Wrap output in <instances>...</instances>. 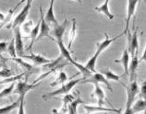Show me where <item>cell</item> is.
I'll use <instances>...</instances> for the list:
<instances>
[{
  "instance_id": "23",
  "label": "cell",
  "mask_w": 146,
  "mask_h": 114,
  "mask_svg": "<svg viewBox=\"0 0 146 114\" xmlns=\"http://www.w3.org/2000/svg\"><path fill=\"white\" fill-rule=\"evenodd\" d=\"M98 57H99V54L95 52V54L92 56L89 60H88V62H87L86 66H85L87 69H89L92 73H95V72H96L95 67H96V62H97Z\"/></svg>"
},
{
  "instance_id": "6",
  "label": "cell",
  "mask_w": 146,
  "mask_h": 114,
  "mask_svg": "<svg viewBox=\"0 0 146 114\" xmlns=\"http://www.w3.org/2000/svg\"><path fill=\"white\" fill-rule=\"evenodd\" d=\"M82 82L83 83V84H87V83H91V84H95V83H98L99 84V83H103L104 85H106L107 89H108L110 92H113V87L111 86L110 83L105 77V75L101 73H97V72L93 73L91 77H87L85 79H82Z\"/></svg>"
},
{
  "instance_id": "14",
  "label": "cell",
  "mask_w": 146,
  "mask_h": 114,
  "mask_svg": "<svg viewBox=\"0 0 146 114\" xmlns=\"http://www.w3.org/2000/svg\"><path fill=\"white\" fill-rule=\"evenodd\" d=\"M84 109H85L86 112L88 113H94V112H97V111H112V112H117L119 113L120 109H108L106 107H103V106H90V105H84L83 106Z\"/></svg>"
},
{
  "instance_id": "22",
  "label": "cell",
  "mask_w": 146,
  "mask_h": 114,
  "mask_svg": "<svg viewBox=\"0 0 146 114\" xmlns=\"http://www.w3.org/2000/svg\"><path fill=\"white\" fill-rule=\"evenodd\" d=\"M56 43H57V45H58V48H59L61 55H62L65 59H67L68 62H70V61L72 59V57L70 55V52H68V48L64 45L63 40L62 41H56Z\"/></svg>"
},
{
  "instance_id": "32",
  "label": "cell",
  "mask_w": 146,
  "mask_h": 114,
  "mask_svg": "<svg viewBox=\"0 0 146 114\" xmlns=\"http://www.w3.org/2000/svg\"><path fill=\"white\" fill-rule=\"evenodd\" d=\"M25 75V73H21L19 75H16V77H7L5 78L4 80H1L0 81V85H2V84H6V83H11V82H13V81H17L18 79H21L23 75Z\"/></svg>"
},
{
  "instance_id": "12",
  "label": "cell",
  "mask_w": 146,
  "mask_h": 114,
  "mask_svg": "<svg viewBox=\"0 0 146 114\" xmlns=\"http://www.w3.org/2000/svg\"><path fill=\"white\" fill-rule=\"evenodd\" d=\"M21 58L28 59L30 61H32L33 64H37V66H43V64H48V63H50L52 61L51 59H47V58H45V57L42 56V55L35 54H33V52H31L30 55H23Z\"/></svg>"
},
{
  "instance_id": "15",
  "label": "cell",
  "mask_w": 146,
  "mask_h": 114,
  "mask_svg": "<svg viewBox=\"0 0 146 114\" xmlns=\"http://www.w3.org/2000/svg\"><path fill=\"white\" fill-rule=\"evenodd\" d=\"M80 104H86L85 101H83L80 96V92L77 91V97L73 100L70 104L68 105V111L70 114H76L77 113V108Z\"/></svg>"
},
{
  "instance_id": "36",
  "label": "cell",
  "mask_w": 146,
  "mask_h": 114,
  "mask_svg": "<svg viewBox=\"0 0 146 114\" xmlns=\"http://www.w3.org/2000/svg\"><path fill=\"white\" fill-rule=\"evenodd\" d=\"M7 43H6V41H1L0 43V52H5L7 50Z\"/></svg>"
},
{
  "instance_id": "17",
  "label": "cell",
  "mask_w": 146,
  "mask_h": 114,
  "mask_svg": "<svg viewBox=\"0 0 146 114\" xmlns=\"http://www.w3.org/2000/svg\"><path fill=\"white\" fill-rule=\"evenodd\" d=\"M94 10L97 11V12H99V13L104 14L105 16H106L107 18H108V20H114V15L110 12V9H109V1L108 0H106L105 3H103L101 6L95 7Z\"/></svg>"
},
{
  "instance_id": "16",
  "label": "cell",
  "mask_w": 146,
  "mask_h": 114,
  "mask_svg": "<svg viewBox=\"0 0 146 114\" xmlns=\"http://www.w3.org/2000/svg\"><path fill=\"white\" fill-rule=\"evenodd\" d=\"M94 85V90L93 94H92V97H95L97 98V102H98V105L100 106H103L105 104V97L106 95L104 93V90L101 86H99L98 83H95Z\"/></svg>"
},
{
  "instance_id": "35",
  "label": "cell",
  "mask_w": 146,
  "mask_h": 114,
  "mask_svg": "<svg viewBox=\"0 0 146 114\" xmlns=\"http://www.w3.org/2000/svg\"><path fill=\"white\" fill-rule=\"evenodd\" d=\"M33 26V20H29L27 23H25V24H23V30L25 32H29L30 33V31L32 29H31V27Z\"/></svg>"
},
{
  "instance_id": "33",
  "label": "cell",
  "mask_w": 146,
  "mask_h": 114,
  "mask_svg": "<svg viewBox=\"0 0 146 114\" xmlns=\"http://www.w3.org/2000/svg\"><path fill=\"white\" fill-rule=\"evenodd\" d=\"M10 75H11V71L9 69H7V66H4L3 69L0 71V77L7 78V77H9Z\"/></svg>"
},
{
  "instance_id": "5",
  "label": "cell",
  "mask_w": 146,
  "mask_h": 114,
  "mask_svg": "<svg viewBox=\"0 0 146 114\" xmlns=\"http://www.w3.org/2000/svg\"><path fill=\"white\" fill-rule=\"evenodd\" d=\"M32 2L31 0H27L26 1V5L24 6L23 9H21V11L20 13H19L16 17H15L14 20L12 22V24L9 26V28H16L18 26H21V24L24 23V21L26 20L27 17H28V15L30 13V9L31 7H32Z\"/></svg>"
},
{
  "instance_id": "29",
  "label": "cell",
  "mask_w": 146,
  "mask_h": 114,
  "mask_svg": "<svg viewBox=\"0 0 146 114\" xmlns=\"http://www.w3.org/2000/svg\"><path fill=\"white\" fill-rule=\"evenodd\" d=\"M15 86H16V81H13V82H11V84L9 86L5 87L2 91H0V98L9 96V95L13 92Z\"/></svg>"
},
{
  "instance_id": "8",
  "label": "cell",
  "mask_w": 146,
  "mask_h": 114,
  "mask_svg": "<svg viewBox=\"0 0 146 114\" xmlns=\"http://www.w3.org/2000/svg\"><path fill=\"white\" fill-rule=\"evenodd\" d=\"M123 35H125V31H123V33L119 34V35H117L115 36L113 38H110L108 36V34L107 33H105V40H104L103 41H101V43H96V54H98L99 55L102 54V52L106 50L107 48H108L110 46V44H112L115 41H117V39H119L120 37H122Z\"/></svg>"
},
{
  "instance_id": "25",
  "label": "cell",
  "mask_w": 146,
  "mask_h": 114,
  "mask_svg": "<svg viewBox=\"0 0 146 114\" xmlns=\"http://www.w3.org/2000/svg\"><path fill=\"white\" fill-rule=\"evenodd\" d=\"M72 21V27L70 29V43H68V50H71V47H72V43L73 41L75 40V37H76V31H77V21H76V18H72L71 20Z\"/></svg>"
},
{
  "instance_id": "38",
  "label": "cell",
  "mask_w": 146,
  "mask_h": 114,
  "mask_svg": "<svg viewBox=\"0 0 146 114\" xmlns=\"http://www.w3.org/2000/svg\"><path fill=\"white\" fill-rule=\"evenodd\" d=\"M55 1H56V0H50V4H49V5H54Z\"/></svg>"
},
{
  "instance_id": "26",
  "label": "cell",
  "mask_w": 146,
  "mask_h": 114,
  "mask_svg": "<svg viewBox=\"0 0 146 114\" xmlns=\"http://www.w3.org/2000/svg\"><path fill=\"white\" fill-rule=\"evenodd\" d=\"M74 95H71V94H65L64 98H62V101H63V107L62 109H60L59 112L61 113H66L68 111V105L70 103V102L74 100Z\"/></svg>"
},
{
  "instance_id": "31",
  "label": "cell",
  "mask_w": 146,
  "mask_h": 114,
  "mask_svg": "<svg viewBox=\"0 0 146 114\" xmlns=\"http://www.w3.org/2000/svg\"><path fill=\"white\" fill-rule=\"evenodd\" d=\"M103 75H106V78L107 80H113V81H119V79L121 77V75H116L115 73H113L112 71L110 70H106L105 72H103Z\"/></svg>"
},
{
  "instance_id": "7",
  "label": "cell",
  "mask_w": 146,
  "mask_h": 114,
  "mask_svg": "<svg viewBox=\"0 0 146 114\" xmlns=\"http://www.w3.org/2000/svg\"><path fill=\"white\" fill-rule=\"evenodd\" d=\"M14 41H15V48H16L17 57H22L24 55V44L22 41V35L21 31V27L14 28Z\"/></svg>"
},
{
  "instance_id": "10",
  "label": "cell",
  "mask_w": 146,
  "mask_h": 114,
  "mask_svg": "<svg viewBox=\"0 0 146 114\" xmlns=\"http://www.w3.org/2000/svg\"><path fill=\"white\" fill-rule=\"evenodd\" d=\"M139 64H140L139 54L136 52V54H133V56H131V60L129 61V64L128 75H129L130 81H132L133 79L136 78V72H137V68H138V66H139Z\"/></svg>"
},
{
  "instance_id": "28",
  "label": "cell",
  "mask_w": 146,
  "mask_h": 114,
  "mask_svg": "<svg viewBox=\"0 0 146 114\" xmlns=\"http://www.w3.org/2000/svg\"><path fill=\"white\" fill-rule=\"evenodd\" d=\"M19 105H20V100H16V101L13 102V103L10 104V105H7V106H5V107H3V108H0V114L9 113V112L12 111L13 109L18 108Z\"/></svg>"
},
{
  "instance_id": "4",
  "label": "cell",
  "mask_w": 146,
  "mask_h": 114,
  "mask_svg": "<svg viewBox=\"0 0 146 114\" xmlns=\"http://www.w3.org/2000/svg\"><path fill=\"white\" fill-rule=\"evenodd\" d=\"M40 29H39V33H38V36L36 38V41H40L42 38L44 37H47L50 40L55 41V40L53 39V37L50 35V26L44 20V10L42 9V7L40 6Z\"/></svg>"
},
{
  "instance_id": "41",
  "label": "cell",
  "mask_w": 146,
  "mask_h": 114,
  "mask_svg": "<svg viewBox=\"0 0 146 114\" xmlns=\"http://www.w3.org/2000/svg\"><path fill=\"white\" fill-rule=\"evenodd\" d=\"M0 66H3V64H2L1 62H0Z\"/></svg>"
},
{
  "instance_id": "40",
  "label": "cell",
  "mask_w": 146,
  "mask_h": 114,
  "mask_svg": "<svg viewBox=\"0 0 146 114\" xmlns=\"http://www.w3.org/2000/svg\"><path fill=\"white\" fill-rule=\"evenodd\" d=\"M23 1H27V0H21V2H20V4H21ZM31 1H33V0H31Z\"/></svg>"
},
{
  "instance_id": "42",
  "label": "cell",
  "mask_w": 146,
  "mask_h": 114,
  "mask_svg": "<svg viewBox=\"0 0 146 114\" xmlns=\"http://www.w3.org/2000/svg\"><path fill=\"white\" fill-rule=\"evenodd\" d=\"M108 1H109V0H108Z\"/></svg>"
},
{
  "instance_id": "27",
  "label": "cell",
  "mask_w": 146,
  "mask_h": 114,
  "mask_svg": "<svg viewBox=\"0 0 146 114\" xmlns=\"http://www.w3.org/2000/svg\"><path fill=\"white\" fill-rule=\"evenodd\" d=\"M11 60L14 61V62H16L17 64H19L21 67L25 68V69L28 71V72H31V73H33V66H31L30 64L24 62V61H22L21 57H14V58H11Z\"/></svg>"
},
{
  "instance_id": "39",
  "label": "cell",
  "mask_w": 146,
  "mask_h": 114,
  "mask_svg": "<svg viewBox=\"0 0 146 114\" xmlns=\"http://www.w3.org/2000/svg\"><path fill=\"white\" fill-rule=\"evenodd\" d=\"M74 1H77V2H79L80 4H82V0H74Z\"/></svg>"
},
{
  "instance_id": "21",
  "label": "cell",
  "mask_w": 146,
  "mask_h": 114,
  "mask_svg": "<svg viewBox=\"0 0 146 114\" xmlns=\"http://www.w3.org/2000/svg\"><path fill=\"white\" fill-rule=\"evenodd\" d=\"M146 107V102L145 98H141L135 104H132L131 108H130V113L132 112H140V111H144Z\"/></svg>"
},
{
  "instance_id": "37",
  "label": "cell",
  "mask_w": 146,
  "mask_h": 114,
  "mask_svg": "<svg viewBox=\"0 0 146 114\" xmlns=\"http://www.w3.org/2000/svg\"><path fill=\"white\" fill-rule=\"evenodd\" d=\"M5 17H6L5 14L2 13V12H0V21H2L4 18H5Z\"/></svg>"
},
{
  "instance_id": "1",
  "label": "cell",
  "mask_w": 146,
  "mask_h": 114,
  "mask_svg": "<svg viewBox=\"0 0 146 114\" xmlns=\"http://www.w3.org/2000/svg\"><path fill=\"white\" fill-rule=\"evenodd\" d=\"M39 86V83H35V84H29L28 83V75H26V78L24 81H21L20 79H18V84H17V86L16 88H14L13 92L14 94H18L20 98H19V100H20V105H19V111H18V113L20 114H22V113H25L24 111V98H25V96L26 94L31 91L32 89L35 88L36 86Z\"/></svg>"
},
{
  "instance_id": "30",
  "label": "cell",
  "mask_w": 146,
  "mask_h": 114,
  "mask_svg": "<svg viewBox=\"0 0 146 114\" xmlns=\"http://www.w3.org/2000/svg\"><path fill=\"white\" fill-rule=\"evenodd\" d=\"M7 54L10 55L11 58H14V57H17V54H16V48H15V41H14V37L11 39L10 43L7 44Z\"/></svg>"
},
{
  "instance_id": "2",
  "label": "cell",
  "mask_w": 146,
  "mask_h": 114,
  "mask_svg": "<svg viewBox=\"0 0 146 114\" xmlns=\"http://www.w3.org/2000/svg\"><path fill=\"white\" fill-rule=\"evenodd\" d=\"M122 86L125 87L126 92H127V105H126V111L125 113L129 114L130 113V108L134 102V100L138 94H139V86H138V83L136 78L133 79L132 81H130V83L126 86L124 84H122Z\"/></svg>"
},
{
  "instance_id": "20",
  "label": "cell",
  "mask_w": 146,
  "mask_h": 114,
  "mask_svg": "<svg viewBox=\"0 0 146 114\" xmlns=\"http://www.w3.org/2000/svg\"><path fill=\"white\" fill-rule=\"evenodd\" d=\"M68 79L70 78L68 77L67 74L63 71H60L58 73V75H56V78L55 79V81L50 84V86H56L57 85H63L64 83L68 82Z\"/></svg>"
},
{
  "instance_id": "9",
  "label": "cell",
  "mask_w": 146,
  "mask_h": 114,
  "mask_svg": "<svg viewBox=\"0 0 146 114\" xmlns=\"http://www.w3.org/2000/svg\"><path fill=\"white\" fill-rule=\"evenodd\" d=\"M67 25H68V20H67V18H65L64 21L61 24L57 23L56 25L54 26L53 30H52V31H50V32H52L54 38H55V41H62L63 35L65 33V30H66V28H67Z\"/></svg>"
},
{
  "instance_id": "11",
  "label": "cell",
  "mask_w": 146,
  "mask_h": 114,
  "mask_svg": "<svg viewBox=\"0 0 146 114\" xmlns=\"http://www.w3.org/2000/svg\"><path fill=\"white\" fill-rule=\"evenodd\" d=\"M140 0H128V9H127V18H126V28L124 31H128L129 29V25L131 18L135 14L136 7L139 3Z\"/></svg>"
},
{
  "instance_id": "18",
  "label": "cell",
  "mask_w": 146,
  "mask_h": 114,
  "mask_svg": "<svg viewBox=\"0 0 146 114\" xmlns=\"http://www.w3.org/2000/svg\"><path fill=\"white\" fill-rule=\"evenodd\" d=\"M39 29H40V20L38 21V23L34 26V27L32 29V30L30 31V38H31V43L29 45V47L27 48V50L32 52L33 49V45L34 44V43L36 41V38L38 36V33H39Z\"/></svg>"
},
{
  "instance_id": "24",
  "label": "cell",
  "mask_w": 146,
  "mask_h": 114,
  "mask_svg": "<svg viewBox=\"0 0 146 114\" xmlns=\"http://www.w3.org/2000/svg\"><path fill=\"white\" fill-rule=\"evenodd\" d=\"M21 4L19 3L18 5L16 6V7H14L13 9H11L9 12L7 13V15H6V17H5V18L2 20V21H0V29H1L3 27H7V24L9 23V21L11 20V18H12V17H13V13H14V11L16 10V9L17 7L20 6Z\"/></svg>"
},
{
  "instance_id": "34",
  "label": "cell",
  "mask_w": 146,
  "mask_h": 114,
  "mask_svg": "<svg viewBox=\"0 0 146 114\" xmlns=\"http://www.w3.org/2000/svg\"><path fill=\"white\" fill-rule=\"evenodd\" d=\"M145 86H146V82L143 81V85H141V89H139V92H140V97L141 98H145V96H146V88H145Z\"/></svg>"
},
{
  "instance_id": "13",
  "label": "cell",
  "mask_w": 146,
  "mask_h": 114,
  "mask_svg": "<svg viewBox=\"0 0 146 114\" xmlns=\"http://www.w3.org/2000/svg\"><path fill=\"white\" fill-rule=\"evenodd\" d=\"M129 59H130V56H129V52L128 48H125L124 52H123L122 56L120 59H116L115 60V63H119L122 64L123 66V69H124V75H128L129 74Z\"/></svg>"
},
{
  "instance_id": "3",
  "label": "cell",
  "mask_w": 146,
  "mask_h": 114,
  "mask_svg": "<svg viewBox=\"0 0 146 114\" xmlns=\"http://www.w3.org/2000/svg\"><path fill=\"white\" fill-rule=\"evenodd\" d=\"M82 79H83V78L68 81V83H66V84H64L61 87H59L58 89H56V90H55V91H53V92L47 93V94H45V95H43V98H44V100H46V98H55L56 96H59V95H65V94L70 93V91L77 84H78V83L82 82Z\"/></svg>"
},
{
  "instance_id": "19",
  "label": "cell",
  "mask_w": 146,
  "mask_h": 114,
  "mask_svg": "<svg viewBox=\"0 0 146 114\" xmlns=\"http://www.w3.org/2000/svg\"><path fill=\"white\" fill-rule=\"evenodd\" d=\"M70 63L72 64L73 66H74L76 68H78L79 71H80V73L82 74V75H83V79H85V78H87V77H91L92 74H93L89 69H87L86 66H82V64H80V63H78V62H76V61H74V59H73V58L70 61Z\"/></svg>"
}]
</instances>
